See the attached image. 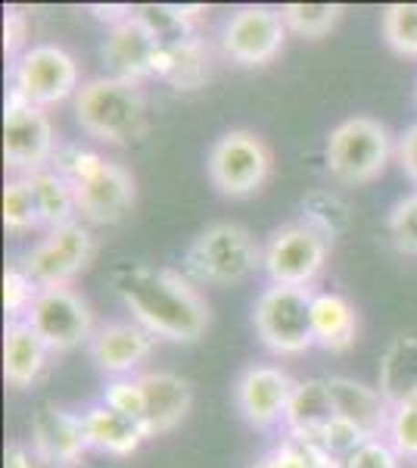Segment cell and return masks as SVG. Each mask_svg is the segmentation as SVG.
Here are the masks:
<instances>
[{
  "label": "cell",
  "instance_id": "cell-19",
  "mask_svg": "<svg viewBox=\"0 0 417 468\" xmlns=\"http://www.w3.org/2000/svg\"><path fill=\"white\" fill-rule=\"evenodd\" d=\"M156 50H159L156 37L131 16V19H125L122 26L109 28V37H106L100 54L112 79L141 81V79H147V75H153Z\"/></svg>",
  "mask_w": 417,
  "mask_h": 468
},
{
  "label": "cell",
  "instance_id": "cell-24",
  "mask_svg": "<svg viewBox=\"0 0 417 468\" xmlns=\"http://www.w3.org/2000/svg\"><path fill=\"white\" fill-rule=\"evenodd\" d=\"M312 328H315V346L339 353L355 344L359 313H355V306L349 303L343 293L318 291L312 300Z\"/></svg>",
  "mask_w": 417,
  "mask_h": 468
},
{
  "label": "cell",
  "instance_id": "cell-32",
  "mask_svg": "<svg viewBox=\"0 0 417 468\" xmlns=\"http://www.w3.org/2000/svg\"><path fill=\"white\" fill-rule=\"evenodd\" d=\"M37 284L26 275L22 266H10L4 271V309H6V322H19L28 315L35 297H37Z\"/></svg>",
  "mask_w": 417,
  "mask_h": 468
},
{
  "label": "cell",
  "instance_id": "cell-14",
  "mask_svg": "<svg viewBox=\"0 0 417 468\" xmlns=\"http://www.w3.org/2000/svg\"><path fill=\"white\" fill-rule=\"evenodd\" d=\"M156 337L134 319L106 322L94 331L88 344L90 362L106 378H131L141 375V366L153 353Z\"/></svg>",
  "mask_w": 417,
  "mask_h": 468
},
{
  "label": "cell",
  "instance_id": "cell-38",
  "mask_svg": "<svg viewBox=\"0 0 417 468\" xmlns=\"http://www.w3.org/2000/svg\"><path fill=\"white\" fill-rule=\"evenodd\" d=\"M414 468H417V465H414Z\"/></svg>",
  "mask_w": 417,
  "mask_h": 468
},
{
  "label": "cell",
  "instance_id": "cell-27",
  "mask_svg": "<svg viewBox=\"0 0 417 468\" xmlns=\"http://www.w3.org/2000/svg\"><path fill=\"white\" fill-rule=\"evenodd\" d=\"M280 16L287 22V32L299 37H318L330 35L337 28V22L343 19V6L339 4H284Z\"/></svg>",
  "mask_w": 417,
  "mask_h": 468
},
{
  "label": "cell",
  "instance_id": "cell-4",
  "mask_svg": "<svg viewBox=\"0 0 417 468\" xmlns=\"http://www.w3.org/2000/svg\"><path fill=\"white\" fill-rule=\"evenodd\" d=\"M392 156V134L381 119L352 116L328 134L324 163L333 181L349 187L370 185L383 176Z\"/></svg>",
  "mask_w": 417,
  "mask_h": 468
},
{
  "label": "cell",
  "instance_id": "cell-5",
  "mask_svg": "<svg viewBox=\"0 0 417 468\" xmlns=\"http://www.w3.org/2000/svg\"><path fill=\"white\" fill-rule=\"evenodd\" d=\"M187 266L200 282L231 288L262 269V247L244 225L215 222L193 238L187 250Z\"/></svg>",
  "mask_w": 417,
  "mask_h": 468
},
{
  "label": "cell",
  "instance_id": "cell-28",
  "mask_svg": "<svg viewBox=\"0 0 417 468\" xmlns=\"http://www.w3.org/2000/svg\"><path fill=\"white\" fill-rule=\"evenodd\" d=\"M383 41L392 54L417 59V4H390L381 19Z\"/></svg>",
  "mask_w": 417,
  "mask_h": 468
},
{
  "label": "cell",
  "instance_id": "cell-25",
  "mask_svg": "<svg viewBox=\"0 0 417 468\" xmlns=\"http://www.w3.org/2000/svg\"><path fill=\"white\" fill-rule=\"evenodd\" d=\"M32 187V197L41 216V229H59L66 222H75L78 209H75V191L72 181L63 176L59 169H41L32 176H22Z\"/></svg>",
  "mask_w": 417,
  "mask_h": 468
},
{
  "label": "cell",
  "instance_id": "cell-15",
  "mask_svg": "<svg viewBox=\"0 0 417 468\" xmlns=\"http://www.w3.org/2000/svg\"><path fill=\"white\" fill-rule=\"evenodd\" d=\"M90 447L81 412L44 403L32 419V452L47 468H75Z\"/></svg>",
  "mask_w": 417,
  "mask_h": 468
},
{
  "label": "cell",
  "instance_id": "cell-36",
  "mask_svg": "<svg viewBox=\"0 0 417 468\" xmlns=\"http://www.w3.org/2000/svg\"><path fill=\"white\" fill-rule=\"evenodd\" d=\"M26 37H28V26H26V16L22 13H6V19H4V50H6V57H22L19 54V48L26 44Z\"/></svg>",
  "mask_w": 417,
  "mask_h": 468
},
{
  "label": "cell",
  "instance_id": "cell-11",
  "mask_svg": "<svg viewBox=\"0 0 417 468\" xmlns=\"http://www.w3.org/2000/svg\"><path fill=\"white\" fill-rule=\"evenodd\" d=\"M57 154V134L50 116L22 97L10 94L4 107V163L13 176H32L50 169Z\"/></svg>",
  "mask_w": 417,
  "mask_h": 468
},
{
  "label": "cell",
  "instance_id": "cell-10",
  "mask_svg": "<svg viewBox=\"0 0 417 468\" xmlns=\"http://www.w3.org/2000/svg\"><path fill=\"white\" fill-rule=\"evenodd\" d=\"M97 253V240L85 222H66L50 229L22 260V269L37 288H69L72 278L90 266Z\"/></svg>",
  "mask_w": 417,
  "mask_h": 468
},
{
  "label": "cell",
  "instance_id": "cell-18",
  "mask_svg": "<svg viewBox=\"0 0 417 468\" xmlns=\"http://www.w3.org/2000/svg\"><path fill=\"white\" fill-rule=\"evenodd\" d=\"M330 388V399L333 410H337V419L346 421L349 428H355L365 441H374V437H386V421H390V403L381 390L365 388L361 381L352 378H328Z\"/></svg>",
  "mask_w": 417,
  "mask_h": 468
},
{
  "label": "cell",
  "instance_id": "cell-6",
  "mask_svg": "<svg viewBox=\"0 0 417 468\" xmlns=\"http://www.w3.org/2000/svg\"><path fill=\"white\" fill-rule=\"evenodd\" d=\"M312 288L268 284L253 306V324L259 341L277 356H299L315 346Z\"/></svg>",
  "mask_w": 417,
  "mask_h": 468
},
{
  "label": "cell",
  "instance_id": "cell-7",
  "mask_svg": "<svg viewBox=\"0 0 417 468\" xmlns=\"http://www.w3.org/2000/svg\"><path fill=\"white\" fill-rule=\"evenodd\" d=\"M271 165L275 156L259 134L249 128H231L209 147L206 176L222 197L244 200L262 191L271 178Z\"/></svg>",
  "mask_w": 417,
  "mask_h": 468
},
{
  "label": "cell",
  "instance_id": "cell-17",
  "mask_svg": "<svg viewBox=\"0 0 417 468\" xmlns=\"http://www.w3.org/2000/svg\"><path fill=\"white\" fill-rule=\"evenodd\" d=\"M138 381L143 390V428H147V434L162 437L174 431L193 406L191 381L174 372H141Z\"/></svg>",
  "mask_w": 417,
  "mask_h": 468
},
{
  "label": "cell",
  "instance_id": "cell-30",
  "mask_svg": "<svg viewBox=\"0 0 417 468\" xmlns=\"http://www.w3.org/2000/svg\"><path fill=\"white\" fill-rule=\"evenodd\" d=\"M383 441L399 452V459L417 463V397H405L390 406Z\"/></svg>",
  "mask_w": 417,
  "mask_h": 468
},
{
  "label": "cell",
  "instance_id": "cell-23",
  "mask_svg": "<svg viewBox=\"0 0 417 468\" xmlns=\"http://www.w3.org/2000/svg\"><path fill=\"white\" fill-rule=\"evenodd\" d=\"M153 75L178 90L200 88L209 79V48L196 35L178 44H159Z\"/></svg>",
  "mask_w": 417,
  "mask_h": 468
},
{
  "label": "cell",
  "instance_id": "cell-26",
  "mask_svg": "<svg viewBox=\"0 0 417 468\" xmlns=\"http://www.w3.org/2000/svg\"><path fill=\"white\" fill-rule=\"evenodd\" d=\"M381 394L386 403L417 397V337H399L381 362Z\"/></svg>",
  "mask_w": 417,
  "mask_h": 468
},
{
  "label": "cell",
  "instance_id": "cell-33",
  "mask_svg": "<svg viewBox=\"0 0 417 468\" xmlns=\"http://www.w3.org/2000/svg\"><path fill=\"white\" fill-rule=\"evenodd\" d=\"M103 403L143 425V390H141L138 375H131V378H109L106 381Z\"/></svg>",
  "mask_w": 417,
  "mask_h": 468
},
{
  "label": "cell",
  "instance_id": "cell-29",
  "mask_svg": "<svg viewBox=\"0 0 417 468\" xmlns=\"http://www.w3.org/2000/svg\"><path fill=\"white\" fill-rule=\"evenodd\" d=\"M4 225L13 234H26L41 229V216H37L32 187L22 176H13L4 185Z\"/></svg>",
  "mask_w": 417,
  "mask_h": 468
},
{
  "label": "cell",
  "instance_id": "cell-12",
  "mask_svg": "<svg viewBox=\"0 0 417 468\" xmlns=\"http://www.w3.org/2000/svg\"><path fill=\"white\" fill-rule=\"evenodd\" d=\"M26 322L47 344L50 353H66L94 337V313L88 300L72 288H41Z\"/></svg>",
  "mask_w": 417,
  "mask_h": 468
},
{
  "label": "cell",
  "instance_id": "cell-13",
  "mask_svg": "<svg viewBox=\"0 0 417 468\" xmlns=\"http://www.w3.org/2000/svg\"><path fill=\"white\" fill-rule=\"evenodd\" d=\"M287 22L280 10L271 6H240L231 13V19L222 28V54L237 66L255 69V66H268L287 41Z\"/></svg>",
  "mask_w": 417,
  "mask_h": 468
},
{
  "label": "cell",
  "instance_id": "cell-34",
  "mask_svg": "<svg viewBox=\"0 0 417 468\" xmlns=\"http://www.w3.org/2000/svg\"><path fill=\"white\" fill-rule=\"evenodd\" d=\"M339 468H399V452L383 437H374V441H361Z\"/></svg>",
  "mask_w": 417,
  "mask_h": 468
},
{
  "label": "cell",
  "instance_id": "cell-21",
  "mask_svg": "<svg viewBox=\"0 0 417 468\" xmlns=\"http://www.w3.org/2000/svg\"><path fill=\"white\" fill-rule=\"evenodd\" d=\"M47 344L35 335V328L26 319L6 322L4 328V378L13 390H28L41 378L47 366Z\"/></svg>",
  "mask_w": 417,
  "mask_h": 468
},
{
  "label": "cell",
  "instance_id": "cell-1",
  "mask_svg": "<svg viewBox=\"0 0 417 468\" xmlns=\"http://www.w3.org/2000/svg\"><path fill=\"white\" fill-rule=\"evenodd\" d=\"M112 282L131 319L156 341L193 344L206 335L212 319L206 297L178 271L134 262L119 269Z\"/></svg>",
  "mask_w": 417,
  "mask_h": 468
},
{
  "label": "cell",
  "instance_id": "cell-9",
  "mask_svg": "<svg viewBox=\"0 0 417 468\" xmlns=\"http://www.w3.org/2000/svg\"><path fill=\"white\" fill-rule=\"evenodd\" d=\"M78 63L59 44H32L13 63V90L32 107H57L78 94Z\"/></svg>",
  "mask_w": 417,
  "mask_h": 468
},
{
  "label": "cell",
  "instance_id": "cell-22",
  "mask_svg": "<svg viewBox=\"0 0 417 468\" xmlns=\"http://www.w3.org/2000/svg\"><path fill=\"white\" fill-rule=\"evenodd\" d=\"M337 421V410H333L328 378H308L293 388V397L287 403L284 425L290 434L299 437H321Z\"/></svg>",
  "mask_w": 417,
  "mask_h": 468
},
{
  "label": "cell",
  "instance_id": "cell-2",
  "mask_svg": "<svg viewBox=\"0 0 417 468\" xmlns=\"http://www.w3.org/2000/svg\"><path fill=\"white\" fill-rule=\"evenodd\" d=\"M75 122L100 144H134L150 128V103L138 81L100 75L75 94Z\"/></svg>",
  "mask_w": 417,
  "mask_h": 468
},
{
  "label": "cell",
  "instance_id": "cell-16",
  "mask_svg": "<svg viewBox=\"0 0 417 468\" xmlns=\"http://www.w3.org/2000/svg\"><path fill=\"white\" fill-rule=\"evenodd\" d=\"M296 381L277 366H249L234 384V403L253 428H271L284 421Z\"/></svg>",
  "mask_w": 417,
  "mask_h": 468
},
{
  "label": "cell",
  "instance_id": "cell-8",
  "mask_svg": "<svg viewBox=\"0 0 417 468\" xmlns=\"http://www.w3.org/2000/svg\"><path fill=\"white\" fill-rule=\"evenodd\" d=\"M328 256L330 238L302 218L271 231L268 244L262 247V271L271 284L308 288L328 266Z\"/></svg>",
  "mask_w": 417,
  "mask_h": 468
},
{
  "label": "cell",
  "instance_id": "cell-31",
  "mask_svg": "<svg viewBox=\"0 0 417 468\" xmlns=\"http://www.w3.org/2000/svg\"><path fill=\"white\" fill-rule=\"evenodd\" d=\"M386 231H390V238L399 253L417 256V191L408 194V197H401L396 207L390 209Z\"/></svg>",
  "mask_w": 417,
  "mask_h": 468
},
{
  "label": "cell",
  "instance_id": "cell-20",
  "mask_svg": "<svg viewBox=\"0 0 417 468\" xmlns=\"http://www.w3.org/2000/svg\"><path fill=\"white\" fill-rule=\"evenodd\" d=\"M81 421H85V434H88V447L100 450L106 456H131V452L141 450L143 441H150L147 428L141 421L128 419L119 410L106 406L103 399L94 406H88L81 412Z\"/></svg>",
  "mask_w": 417,
  "mask_h": 468
},
{
  "label": "cell",
  "instance_id": "cell-3",
  "mask_svg": "<svg viewBox=\"0 0 417 468\" xmlns=\"http://www.w3.org/2000/svg\"><path fill=\"white\" fill-rule=\"evenodd\" d=\"M59 172L72 181L75 209L88 225H116L131 213L138 187L125 165L90 150H72Z\"/></svg>",
  "mask_w": 417,
  "mask_h": 468
},
{
  "label": "cell",
  "instance_id": "cell-37",
  "mask_svg": "<svg viewBox=\"0 0 417 468\" xmlns=\"http://www.w3.org/2000/svg\"><path fill=\"white\" fill-rule=\"evenodd\" d=\"M35 452L28 447H22V443H10L4 452V468H35Z\"/></svg>",
  "mask_w": 417,
  "mask_h": 468
},
{
  "label": "cell",
  "instance_id": "cell-35",
  "mask_svg": "<svg viewBox=\"0 0 417 468\" xmlns=\"http://www.w3.org/2000/svg\"><path fill=\"white\" fill-rule=\"evenodd\" d=\"M396 156L401 172L408 176V181L417 187V122L408 125L405 132L399 134V144H396Z\"/></svg>",
  "mask_w": 417,
  "mask_h": 468
}]
</instances>
